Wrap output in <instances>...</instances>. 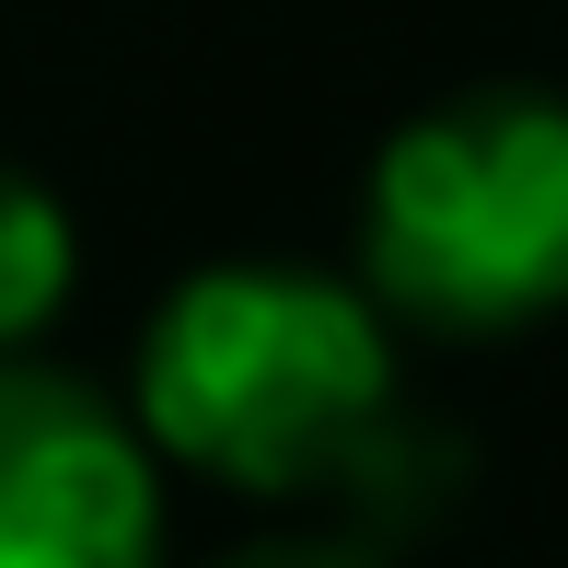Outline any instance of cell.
<instances>
[{
	"mask_svg": "<svg viewBox=\"0 0 568 568\" xmlns=\"http://www.w3.org/2000/svg\"><path fill=\"white\" fill-rule=\"evenodd\" d=\"M395 406V314L359 267H314V255H210L140 314L128 348V418L163 453V476H210L278 510H325V487Z\"/></svg>",
	"mask_w": 568,
	"mask_h": 568,
	"instance_id": "cell-1",
	"label": "cell"
},
{
	"mask_svg": "<svg viewBox=\"0 0 568 568\" xmlns=\"http://www.w3.org/2000/svg\"><path fill=\"white\" fill-rule=\"evenodd\" d=\"M221 568H395V546H372V534H348V523H278V534H255V546H232Z\"/></svg>",
	"mask_w": 568,
	"mask_h": 568,
	"instance_id": "cell-5",
	"label": "cell"
},
{
	"mask_svg": "<svg viewBox=\"0 0 568 568\" xmlns=\"http://www.w3.org/2000/svg\"><path fill=\"white\" fill-rule=\"evenodd\" d=\"M70 291H82V221L36 163L0 151V359H36Z\"/></svg>",
	"mask_w": 568,
	"mask_h": 568,
	"instance_id": "cell-4",
	"label": "cell"
},
{
	"mask_svg": "<svg viewBox=\"0 0 568 568\" xmlns=\"http://www.w3.org/2000/svg\"><path fill=\"white\" fill-rule=\"evenodd\" d=\"M0 568H163V453L47 348L0 359Z\"/></svg>",
	"mask_w": 568,
	"mask_h": 568,
	"instance_id": "cell-3",
	"label": "cell"
},
{
	"mask_svg": "<svg viewBox=\"0 0 568 568\" xmlns=\"http://www.w3.org/2000/svg\"><path fill=\"white\" fill-rule=\"evenodd\" d=\"M348 267L418 337H534L568 314V93L476 82L372 151Z\"/></svg>",
	"mask_w": 568,
	"mask_h": 568,
	"instance_id": "cell-2",
	"label": "cell"
}]
</instances>
